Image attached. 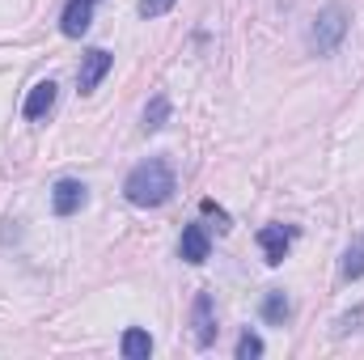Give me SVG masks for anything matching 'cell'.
Instances as JSON below:
<instances>
[{
    "instance_id": "13",
    "label": "cell",
    "mask_w": 364,
    "mask_h": 360,
    "mask_svg": "<svg viewBox=\"0 0 364 360\" xmlns=\"http://www.w3.org/2000/svg\"><path fill=\"white\" fill-rule=\"evenodd\" d=\"M343 280H364V233L348 246V255H343Z\"/></svg>"
},
{
    "instance_id": "4",
    "label": "cell",
    "mask_w": 364,
    "mask_h": 360,
    "mask_svg": "<svg viewBox=\"0 0 364 360\" xmlns=\"http://www.w3.org/2000/svg\"><path fill=\"white\" fill-rule=\"evenodd\" d=\"M110 64H114V55L106 51V47H90L85 55H81V68H77V93H93L102 85V77L110 73Z\"/></svg>"
},
{
    "instance_id": "5",
    "label": "cell",
    "mask_w": 364,
    "mask_h": 360,
    "mask_svg": "<svg viewBox=\"0 0 364 360\" xmlns=\"http://www.w3.org/2000/svg\"><path fill=\"white\" fill-rule=\"evenodd\" d=\"M85 203H90V191H85V182L60 179L55 186H51V212H55V216H77Z\"/></svg>"
},
{
    "instance_id": "7",
    "label": "cell",
    "mask_w": 364,
    "mask_h": 360,
    "mask_svg": "<svg viewBox=\"0 0 364 360\" xmlns=\"http://www.w3.org/2000/svg\"><path fill=\"white\" fill-rule=\"evenodd\" d=\"M178 255H182V263H191V268H199V263L212 255V233H208V225H186V229H182Z\"/></svg>"
},
{
    "instance_id": "14",
    "label": "cell",
    "mask_w": 364,
    "mask_h": 360,
    "mask_svg": "<svg viewBox=\"0 0 364 360\" xmlns=\"http://www.w3.org/2000/svg\"><path fill=\"white\" fill-rule=\"evenodd\" d=\"M199 212L216 221V233H229V229H233V221H229V212H225V208H220L216 199H199Z\"/></svg>"
},
{
    "instance_id": "2",
    "label": "cell",
    "mask_w": 364,
    "mask_h": 360,
    "mask_svg": "<svg viewBox=\"0 0 364 360\" xmlns=\"http://www.w3.org/2000/svg\"><path fill=\"white\" fill-rule=\"evenodd\" d=\"M348 26H352V13H348V4L331 0L326 9H318V17L309 21V34H305V47H309V55H335V51H339V43L348 38Z\"/></svg>"
},
{
    "instance_id": "10",
    "label": "cell",
    "mask_w": 364,
    "mask_h": 360,
    "mask_svg": "<svg viewBox=\"0 0 364 360\" xmlns=\"http://www.w3.org/2000/svg\"><path fill=\"white\" fill-rule=\"evenodd\" d=\"M288 318H292V301H288V292H284V288H272V292L263 297V322L284 327Z\"/></svg>"
},
{
    "instance_id": "9",
    "label": "cell",
    "mask_w": 364,
    "mask_h": 360,
    "mask_svg": "<svg viewBox=\"0 0 364 360\" xmlns=\"http://www.w3.org/2000/svg\"><path fill=\"white\" fill-rule=\"evenodd\" d=\"M51 106H55V81H38L34 90L26 93V102H21V115L34 123V119H47V115H51Z\"/></svg>"
},
{
    "instance_id": "3",
    "label": "cell",
    "mask_w": 364,
    "mask_h": 360,
    "mask_svg": "<svg viewBox=\"0 0 364 360\" xmlns=\"http://www.w3.org/2000/svg\"><path fill=\"white\" fill-rule=\"evenodd\" d=\"M216 301H212V292L203 288V292H195V301H191V335H195V348H212L216 344Z\"/></svg>"
},
{
    "instance_id": "17",
    "label": "cell",
    "mask_w": 364,
    "mask_h": 360,
    "mask_svg": "<svg viewBox=\"0 0 364 360\" xmlns=\"http://www.w3.org/2000/svg\"><path fill=\"white\" fill-rule=\"evenodd\" d=\"M348 331H364V305H356L352 314L339 318V335H348Z\"/></svg>"
},
{
    "instance_id": "8",
    "label": "cell",
    "mask_w": 364,
    "mask_h": 360,
    "mask_svg": "<svg viewBox=\"0 0 364 360\" xmlns=\"http://www.w3.org/2000/svg\"><path fill=\"white\" fill-rule=\"evenodd\" d=\"M93 9H97V0H68L64 4V13H60V30H64V38H81L85 30L93 26Z\"/></svg>"
},
{
    "instance_id": "12",
    "label": "cell",
    "mask_w": 364,
    "mask_h": 360,
    "mask_svg": "<svg viewBox=\"0 0 364 360\" xmlns=\"http://www.w3.org/2000/svg\"><path fill=\"white\" fill-rule=\"evenodd\" d=\"M170 123V93H153L149 97V106H144V132H161Z\"/></svg>"
},
{
    "instance_id": "1",
    "label": "cell",
    "mask_w": 364,
    "mask_h": 360,
    "mask_svg": "<svg viewBox=\"0 0 364 360\" xmlns=\"http://www.w3.org/2000/svg\"><path fill=\"white\" fill-rule=\"evenodd\" d=\"M174 191H178V179L166 157H149L123 179V199L132 208H166L174 199Z\"/></svg>"
},
{
    "instance_id": "11",
    "label": "cell",
    "mask_w": 364,
    "mask_h": 360,
    "mask_svg": "<svg viewBox=\"0 0 364 360\" xmlns=\"http://www.w3.org/2000/svg\"><path fill=\"white\" fill-rule=\"evenodd\" d=\"M119 352L127 360H149L153 356V339H149V331H140V327H127L123 331V344H119Z\"/></svg>"
},
{
    "instance_id": "6",
    "label": "cell",
    "mask_w": 364,
    "mask_h": 360,
    "mask_svg": "<svg viewBox=\"0 0 364 360\" xmlns=\"http://www.w3.org/2000/svg\"><path fill=\"white\" fill-rule=\"evenodd\" d=\"M255 238H259L263 259H267L272 268H279V263H284V255H288V246H292V238H296V229H292V225H263Z\"/></svg>"
},
{
    "instance_id": "15",
    "label": "cell",
    "mask_w": 364,
    "mask_h": 360,
    "mask_svg": "<svg viewBox=\"0 0 364 360\" xmlns=\"http://www.w3.org/2000/svg\"><path fill=\"white\" fill-rule=\"evenodd\" d=\"M263 356V339L255 335V331H242V339H237V360H259Z\"/></svg>"
},
{
    "instance_id": "16",
    "label": "cell",
    "mask_w": 364,
    "mask_h": 360,
    "mask_svg": "<svg viewBox=\"0 0 364 360\" xmlns=\"http://www.w3.org/2000/svg\"><path fill=\"white\" fill-rule=\"evenodd\" d=\"M174 4H178V0H140V4H136V13H140L144 21H153V17H166Z\"/></svg>"
}]
</instances>
